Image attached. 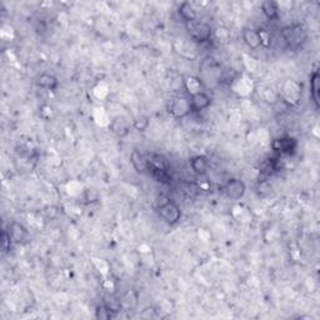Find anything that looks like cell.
Instances as JSON below:
<instances>
[{"label": "cell", "instance_id": "5b68a950", "mask_svg": "<svg viewBox=\"0 0 320 320\" xmlns=\"http://www.w3.org/2000/svg\"><path fill=\"white\" fill-rule=\"evenodd\" d=\"M223 192L226 197L233 200H240L245 195L247 192V185L242 179L232 178L224 184Z\"/></svg>", "mask_w": 320, "mask_h": 320}, {"label": "cell", "instance_id": "7c38bea8", "mask_svg": "<svg viewBox=\"0 0 320 320\" xmlns=\"http://www.w3.org/2000/svg\"><path fill=\"white\" fill-rule=\"evenodd\" d=\"M183 86L189 95H194V94H197V93L204 92L203 90L204 85H203L202 79L198 78V76H195V75L185 76L183 80Z\"/></svg>", "mask_w": 320, "mask_h": 320}, {"label": "cell", "instance_id": "ffe728a7", "mask_svg": "<svg viewBox=\"0 0 320 320\" xmlns=\"http://www.w3.org/2000/svg\"><path fill=\"white\" fill-rule=\"evenodd\" d=\"M150 125V120L148 116L139 115L133 120V126L138 131H145Z\"/></svg>", "mask_w": 320, "mask_h": 320}, {"label": "cell", "instance_id": "7a4b0ae2", "mask_svg": "<svg viewBox=\"0 0 320 320\" xmlns=\"http://www.w3.org/2000/svg\"><path fill=\"white\" fill-rule=\"evenodd\" d=\"M185 28H187L188 34H189L190 38L195 41V43H206L211 39L213 35V29L209 25L208 23L202 22V20H194V22H190L185 24Z\"/></svg>", "mask_w": 320, "mask_h": 320}, {"label": "cell", "instance_id": "4fadbf2b", "mask_svg": "<svg viewBox=\"0 0 320 320\" xmlns=\"http://www.w3.org/2000/svg\"><path fill=\"white\" fill-rule=\"evenodd\" d=\"M310 97L316 109L320 108V75L318 70H314L310 75Z\"/></svg>", "mask_w": 320, "mask_h": 320}, {"label": "cell", "instance_id": "6da1fadb", "mask_svg": "<svg viewBox=\"0 0 320 320\" xmlns=\"http://www.w3.org/2000/svg\"><path fill=\"white\" fill-rule=\"evenodd\" d=\"M282 36L285 44L292 49H298L308 39V31L301 24H290L282 28Z\"/></svg>", "mask_w": 320, "mask_h": 320}, {"label": "cell", "instance_id": "ac0fdd59", "mask_svg": "<svg viewBox=\"0 0 320 320\" xmlns=\"http://www.w3.org/2000/svg\"><path fill=\"white\" fill-rule=\"evenodd\" d=\"M153 178L161 184H169L171 181V175L166 169H150Z\"/></svg>", "mask_w": 320, "mask_h": 320}, {"label": "cell", "instance_id": "9a60e30c", "mask_svg": "<svg viewBox=\"0 0 320 320\" xmlns=\"http://www.w3.org/2000/svg\"><path fill=\"white\" fill-rule=\"evenodd\" d=\"M243 40H244V43L253 50L259 49V48L261 47L258 29L245 28L244 30H243Z\"/></svg>", "mask_w": 320, "mask_h": 320}, {"label": "cell", "instance_id": "277c9868", "mask_svg": "<svg viewBox=\"0 0 320 320\" xmlns=\"http://www.w3.org/2000/svg\"><path fill=\"white\" fill-rule=\"evenodd\" d=\"M168 112L175 119H183L188 116L190 113H193L189 98L183 97V95L173 98L168 105Z\"/></svg>", "mask_w": 320, "mask_h": 320}, {"label": "cell", "instance_id": "3957f363", "mask_svg": "<svg viewBox=\"0 0 320 320\" xmlns=\"http://www.w3.org/2000/svg\"><path fill=\"white\" fill-rule=\"evenodd\" d=\"M158 215L163 219V221H165L168 225H175L179 223V220L181 219V209L178 205V203H175L174 200H165L164 203L158 206Z\"/></svg>", "mask_w": 320, "mask_h": 320}, {"label": "cell", "instance_id": "8fae6325", "mask_svg": "<svg viewBox=\"0 0 320 320\" xmlns=\"http://www.w3.org/2000/svg\"><path fill=\"white\" fill-rule=\"evenodd\" d=\"M36 85L40 86V88L47 89V90H57L58 86H59V80L55 75L53 74H48V73H43L36 78Z\"/></svg>", "mask_w": 320, "mask_h": 320}, {"label": "cell", "instance_id": "d6986e66", "mask_svg": "<svg viewBox=\"0 0 320 320\" xmlns=\"http://www.w3.org/2000/svg\"><path fill=\"white\" fill-rule=\"evenodd\" d=\"M114 314H115V311H113L108 305L98 306L97 310H95V316H97L98 319H104V320L112 319L113 316H114Z\"/></svg>", "mask_w": 320, "mask_h": 320}, {"label": "cell", "instance_id": "5bb4252c", "mask_svg": "<svg viewBox=\"0 0 320 320\" xmlns=\"http://www.w3.org/2000/svg\"><path fill=\"white\" fill-rule=\"evenodd\" d=\"M189 164L197 175H204L209 169V160L205 155H195L189 160Z\"/></svg>", "mask_w": 320, "mask_h": 320}, {"label": "cell", "instance_id": "44dd1931", "mask_svg": "<svg viewBox=\"0 0 320 320\" xmlns=\"http://www.w3.org/2000/svg\"><path fill=\"white\" fill-rule=\"evenodd\" d=\"M259 38H260V45L263 48H269L271 45V35L266 29H258Z\"/></svg>", "mask_w": 320, "mask_h": 320}, {"label": "cell", "instance_id": "52a82bcc", "mask_svg": "<svg viewBox=\"0 0 320 320\" xmlns=\"http://www.w3.org/2000/svg\"><path fill=\"white\" fill-rule=\"evenodd\" d=\"M189 100L190 107H192V112L194 113H200L203 112V110L208 109L211 105V102H213V99H211L205 92H200L194 95H190Z\"/></svg>", "mask_w": 320, "mask_h": 320}, {"label": "cell", "instance_id": "30bf717a", "mask_svg": "<svg viewBox=\"0 0 320 320\" xmlns=\"http://www.w3.org/2000/svg\"><path fill=\"white\" fill-rule=\"evenodd\" d=\"M9 237L14 244H22L29 237V233L25 226L20 223H12L9 226Z\"/></svg>", "mask_w": 320, "mask_h": 320}, {"label": "cell", "instance_id": "8992f818", "mask_svg": "<svg viewBox=\"0 0 320 320\" xmlns=\"http://www.w3.org/2000/svg\"><path fill=\"white\" fill-rule=\"evenodd\" d=\"M298 147V140L293 136H282L273 140L271 148L277 154L290 155L295 152Z\"/></svg>", "mask_w": 320, "mask_h": 320}, {"label": "cell", "instance_id": "2e32d148", "mask_svg": "<svg viewBox=\"0 0 320 320\" xmlns=\"http://www.w3.org/2000/svg\"><path fill=\"white\" fill-rule=\"evenodd\" d=\"M261 12L265 15L266 19L269 20H277L280 15V9H279V4L277 2H273V0H265L260 4Z\"/></svg>", "mask_w": 320, "mask_h": 320}, {"label": "cell", "instance_id": "7402d4cb", "mask_svg": "<svg viewBox=\"0 0 320 320\" xmlns=\"http://www.w3.org/2000/svg\"><path fill=\"white\" fill-rule=\"evenodd\" d=\"M2 240H3V252H8V249L10 248V244H12V239H10L9 237V233L8 232H3V235H2Z\"/></svg>", "mask_w": 320, "mask_h": 320}, {"label": "cell", "instance_id": "ba28073f", "mask_svg": "<svg viewBox=\"0 0 320 320\" xmlns=\"http://www.w3.org/2000/svg\"><path fill=\"white\" fill-rule=\"evenodd\" d=\"M109 129L116 136L125 138L129 134V131H130V123H129L125 116L118 115L110 121Z\"/></svg>", "mask_w": 320, "mask_h": 320}, {"label": "cell", "instance_id": "9c48e42d", "mask_svg": "<svg viewBox=\"0 0 320 320\" xmlns=\"http://www.w3.org/2000/svg\"><path fill=\"white\" fill-rule=\"evenodd\" d=\"M130 163L133 168L135 169L136 173L144 174L149 170V164H148V157L143 154L140 150L134 149L130 154Z\"/></svg>", "mask_w": 320, "mask_h": 320}, {"label": "cell", "instance_id": "e0dca14e", "mask_svg": "<svg viewBox=\"0 0 320 320\" xmlns=\"http://www.w3.org/2000/svg\"><path fill=\"white\" fill-rule=\"evenodd\" d=\"M178 13L179 15L181 17V19L184 20L185 24L190 23V22H194V20L198 19V14H197V10L194 9L192 4L189 2H184L179 5L178 8Z\"/></svg>", "mask_w": 320, "mask_h": 320}]
</instances>
